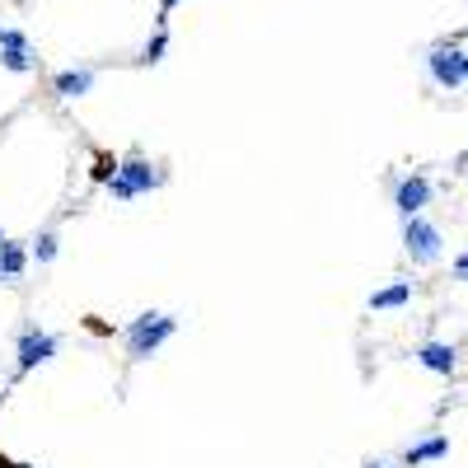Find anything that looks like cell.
Here are the masks:
<instances>
[{
    "instance_id": "cell-8",
    "label": "cell",
    "mask_w": 468,
    "mask_h": 468,
    "mask_svg": "<svg viewBox=\"0 0 468 468\" xmlns=\"http://www.w3.org/2000/svg\"><path fill=\"white\" fill-rule=\"evenodd\" d=\"M52 90H57V98H85V94H94V71H90V66L61 71V75L52 80Z\"/></svg>"
},
{
    "instance_id": "cell-1",
    "label": "cell",
    "mask_w": 468,
    "mask_h": 468,
    "mask_svg": "<svg viewBox=\"0 0 468 468\" xmlns=\"http://www.w3.org/2000/svg\"><path fill=\"white\" fill-rule=\"evenodd\" d=\"M174 332H178V314H169V309H145V314H136V319L122 328L127 356L131 361H150L160 347L174 342Z\"/></svg>"
},
{
    "instance_id": "cell-9",
    "label": "cell",
    "mask_w": 468,
    "mask_h": 468,
    "mask_svg": "<svg viewBox=\"0 0 468 468\" xmlns=\"http://www.w3.org/2000/svg\"><path fill=\"white\" fill-rule=\"evenodd\" d=\"M28 272V244L5 239L0 244V281H20Z\"/></svg>"
},
{
    "instance_id": "cell-11",
    "label": "cell",
    "mask_w": 468,
    "mask_h": 468,
    "mask_svg": "<svg viewBox=\"0 0 468 468\" xmlns=\"http://www.w3.org/2000/svg\"><path fill=\"white\" fill-rule=\"evenodd\" d=\"M412 305V281H394V286H384L370 295V309L384 314V309H408Z\"/></svg>"
},
{
    "instance_id": "cell-21",
    "label": "cell",
    "mask_w": 468,
    "mask_h": 468,
    "mask_svg": "<svg viewBox=\"0 0 468 468\" xmlns=\"http://www.w3.org/2000/svg\"><path fill=\"white\" fill-rule=\"evenodd\" d=\"M0 244H5V230H0Z\"/></svg>"
},
{
    "instance_id": "cell-19",
    "label": "cell",
    "mask_w": 468,
    "mask_h": 468,
    "mask_svg": "<svg viewBox=\"0 0 468 468\" xmlns=\"http://www.w3.org/2000/svg\"><path fill=\"white\" fill-rule=\"evenodd\" d=\"M365 468H394V464H379V459H375V464H365Z\"/></svg>"
},
{
    "instance_id": "cell-14",
    "label": "cell",
    "mask_w": 468,
    "mask_h": 468,
    "mask_svg": "<svg viewBox=\"0 0 468 468\" xmlns=\"http://www.w3.org/2000/svg\"><path fill=\"white\" fill-rule=\"evenodd\" d=\"M164 52H169V33L160 28L155 38H150V43L141 47V57H136V61H141V66H155V61H164Z\"/></svg>"
},
{
    "instance_id": "cell-6",
    "label": "cell",
    "mask_w": 468,
    "mask_h": 468,
    "mask_svg": "<svg viewBox=\"0 0 468 468\" xmlns=\"http://www.w3.org/2000/svg\"><path fill=\"white\" fill-rule=\"evenodd\" d=\"M426 207H431V178L408 174V178L394 188V211L403 215V221H412V215H422Z\"/></svg>"
},
{
    "instance_id": "cell-18",
    "label": "cell",
    "mask_w": 468,
    "mask_h": 468,
    "mask_svg": "<svg viewBox=\"0 0 468 468\" xmlns=\"http://www.w3.org/2000/svg\"><path fill=\"white\" fill-rule=\"evenodd\" d=\"M183 0H160V14H169V10H178Z\"/></svg>"
},
{
    "instance_id": "cell-13",
    "label": "cell",
    "mask_w": 468,
    "mask_h": 468,
    "mask_svg": "<svg viewBox=\"0 0 468 468\" xmlns=\"http://www.w3.org/2000/svg\"><path fill=\"white\" fill-rule=\"evenodd\" d=\"M0 66L14 75H28L33 66H38V57H33V47H0Z\"/></svg>"
},
{
    "instance_id": "cell-12",
    "label": "cell",
    "mask_w": 468,
    "mask_h": 468,
    "mask_svg": "<svg viewBox=\"0 0 468 468\" xmlns=\"http://www.w3.org/2000/svg\"><path fill=\"white\" fill-rule=\"evenodd\" d=\"M57 254H61V234H57V230H38V234L28 239V262L47 267V262H57Z\"/></svg>"
},
{
    "instance_id": "cell-10",
    "label": "cell",
    "mask_w": 468,
    "mask_h": 468,
    "mask_svg": "<svg viewBox=\"0 0 468 468\" xmlns=\"http://www.w3.org/2000/svg\"><path fill=\"white\" fill-rule=\"evenodd\" d=\"M445 455H449V436H431V441L408 445V449H403V464H408V468H422V464H436V459H445Z\"/></svg>"
},
{
    "instance_id": "cell-22",
    "label": "cell",
    "mask_w": 468,
    "mask_h": 468,
    "mask_svg": "<svg viewBox=\"0 0 468 468\" xmlns=\"http://www.w3.org/2000/svg\"><path fill=\"white\" fill-rule=\"evenodd\" d=\"M0 28H5V24H0Z\"/></svg>"
},
{
    "instance_id": "cell-7",
    "label": "cell",
    "mask_w": 468,
    "mask_h": 468,
    "mask_svg": "<svg viewBox=\"0 0 468 468\" xmlns=\"http://www.w3.org/2000/svg\"><path fill=\"white\" fill-rule=\"evenodd\" d=\"M417 365L431 375H455V365H459V351L449 347V342H422L417 347Z\"/></svg>"
},
{
    "instance_id": "cell-4",
    "label": "cell",
    "mask_w": 468,
    "mask_h": 468,
    "mask_svg": "<svg viewBox=\"0 0 468 468\" xmlns=\"http://www.w3.org/2000/svg\"><path fill=\"white\" fill-rule=\"evenodd\" d=\"M403 254H408L417 267L441 262V254H445V234H441V225H431L426 215H412V221H403Z\"/></svg>"
},
{
    "instance_id": "cell-5",
    "label": "cell",
    "mask_w": 468,
    "mask_h": 468,
    "mask_svg": "<svg viewBox=\"0 0 468 468\" xmlns=\"http://www.w3.org/2000/svg\"><path fill=\"white\" fill-rule=\"evenodd\" d=\"M426 71H431V80H436L441 90H464L468 85V52L464 47H431L426 52Z\"/></svg>"
},
{
    "instance_id": "cell-20",
    "label": "cell",
    "mask_w": 468,
    "mask_h": 468,
    "mask_svg": "<svg viewBox=\"0 0 468 468\" xmlns=\"http://www.w3.org/2000/svg\"><path fill=\"white\" fill-rule=\"evenodd\" d=\"M10 468H33V464H10Z\"/></svg>"
},
{
    "instance_id": "cell-15",
    "label": "cell",
    "mask_w": 468,
    "mask_h": 468,
    "mask_svg": "<svg viewBox=\"0 0 468 468\" xmlns=\"http://www.w3.org/2000/svg\"><path fill=\"white\" fill-rule=\"evenodd\" d=\"M0 47H28V33H20V28H0Z\"/></svg>"
},
{
    "instance_id": "cell-2",
    "label": "cell",
    "mask_w": 468,
    "mask_h": 468,
    "mask_svg": "<svg viewBox=\"0 0 468 468\" xmlns=\"http://www.w3.org/2000/svg\"><path fill=\"white\" fill-rule=\"evenodd\" d=\"M164 178L169 174H164L160 164H150L145 155H127V160H117V174L104 183V188H108L113 202H136V197L164 188Z\"/></svg>"
},
{
    "instance_id": "cell-16",
    "label": "cell",
    "mask_w": 468,
    "mask_h": 468,
    "mask_svg": "<svg viewBox=\"0 0 468 468\" xmlns=\"http://www.w3.org/2000/svg\"><path fill=\"white\" fill-rule=\"evenodd\" d=\"M113 174H117V160H108V155H98V164H94V178H98V183H108Z\"/></svg>"
},
{
    "instance_id": "cell-17",
    "label": "cell",
    "mask_w": 468,
    "mask_h": 468,
    "mask_svg": "<svg viewBox=\"0 0 468 468\" xmlns=\"http://www.w3.org/2000/svg\"><path fill=\"white\" fill-rule=\"evenodd\" d=\"M449 272H455V281H468V248H464V254H455V262H449Z\"/></svg>"
},
{
    "instance_id": "cell-3",
    "label": "cell",
    "mask_w": 468,
    "mask_h": 468,
    "mask_svg": "<svg viewBox=\"0 0 468 468\" xmlns=\"http://www.w3.org/2000/svg\"><path fill=\"white\" fill-rule=\"evenodd\" d=\"M61 356V332H47L38 324H24L14 338V375H33L38 365H52Z\"/></svg>"
}]
</instances>
